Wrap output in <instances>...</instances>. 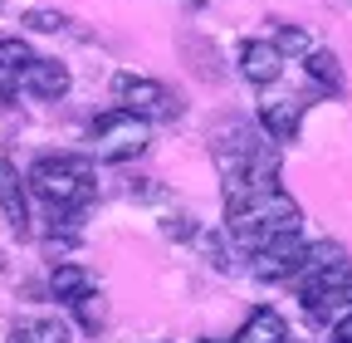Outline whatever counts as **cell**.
<instances>
[{
	"label": "cell",
	"mask_w": 352,
	"mask_h": 343,
	"mask_svg": "<svg viewBox=\"0 0 352 343\" xmlns=\"http://www.w3.org/2000/svg\"><path fill=\"white\" fill-rule=\"evenodd\" d=\"M298 123H303V103H298V98L259 103V127L270 133V143H294V138H298Z\"/></svg>",
	"instance_id": "9"
},
{
	"label": "cell",
	"mask_w": 352,
	"mask_h": 343,
	"mask_svg": "<svg viewBox=\"0 0 352 343\" xmlns=\"http://www.w3.org/2000/svg\"><path fill=\"white\" fill-rule=\"evenodd\" d=\"M113 94H118V108H132V113H142L147 123H166V118H176L182 113V98H176L166 83H157V79H142V74H118L113 79Z\"/></svg>",
	"instance_id": "5"
},
{
	"label": "cell",
	"mask_w": 352,
	"mask_h": 343,
	"mask_svg": "<svg viewBox=\"0 0 352 343\" xmlns=\"http://www.w3.org/2000/svg\"><path fill=\"white\" fill-rule=\"evenodd\" d=\"M298 201L289 196V191H279V187H270V191H254V196H245L240 206H226V226H230V236L254 255V250H264L270 240H279V236H289V231H298Z\"/></svg>",
	"instance_id": "2"
},
{
	"label": "cell",
	"mask_w": 352,
	"mask_h": 343,
	"mask_svg": "<svg viewBox=\"0 0 352 343\" xmlns=\"http://www.w3.org/2000/svg\"><path fill=\"white\" fill-rule=\"evenodd\" d=\"M10 343H69V324L54 314H30L10 329Z\"/></svg>",
	"instance_id": "12"
},
{
	"label": "cell",
	"mask_w": 352,
	"mask_h": 343,
	"mask_svg": "<svg viewBox=\"0 0 352 343\" xmlns=\"http://www.w3.org/2000/svg\"><path fill=\"white\" fill-rule=\"evenodd\" d=\"M25 25L39 30V34H54V30H64V15H59V10H30Z\"/></svg>",
	"instance_id": "16"
},
{
	"label": "cell",
	"mask_w": 352,
	"mask_h": 343,
	"mask_svg": "<svg viewBox=\"0 0 352 343\" xmlns=\"http://www.w3.org/2000/svg\"><path fill=\"white\" fill-rule=\"evenodd\" d=\"M50 294L64 299V304H78V299L98 294V284H94V275H88L83 265H59V270L50 275Z\"/></svg>",
	"instance_id": "13"
},
{
	"label": "cell",
	"mask_w": 352,
	"mask_h": 343,
	"mask_svg": "<svg viewBox=\"0 0 352 343\" xmlns=\"http://www.w3.org/2000/svg\"><path fill=\"white\" fill-rule=\"evenodd\" d=\"M298 299H303L308 319H318V324H338L342 314H352V260L338 255L328 265H308L298 275Z\"/></svg>",
	"instance_id": "3"
},
{
	"label": "cell",
	"mask_w": 352,
	"mask_h": 343,
	"mask_svg": "<svg viewBox=\"0 0 352 343\" xmlns=\"http://www.w3.org/2000/svg\"><path fill=\"white\" fill-rule=\"evenodd\" d=\"M0 211H6V221L15 231L30 226V206H25V182H20V172L10 167V157H0Z\"/></svg>",
	"instance_id": "10"
},
{
	"label": "cell",
	"mask_w": 352,
	"mask_h": 343,
	"mask_svg": "<svg viewBox=\"0 0 352 343\" xmlns=\"http://www.w3.org/2000/svg\"><path fill=\"white\" fill-rule=\"evenodd\" d=\"M20 89L34 94V98H44V103H54V98L69 94V69H64L59 59H34V64L20 74Z\"/></svg>",
	"instance_id": "8"
},
{
	"label": "cell",
	"mask_w": 352,
	"mask_h": 343,
	"mask_svg": "<svg viewBox=\"0 0 352 343\" xmlns=\"http://www.w3.org/2000/svg\"><path fill=\"white\" fill-rule=\"evenodd\" d=\"M34 64V50L25 39H0V98H10L20 89V74Z\"/></svg>",
	"instance_id": "11"
},
{
	"label": "cell",
	"mask_w": 352,
	"mask_h": 343,
	"mask_svg": "<svg viewBox=\"0 0 352 343\" xmlns=\"http://www.w3.org/2000/svg\"><path fill=\"white\" fill-rule=\"evenodd\" d=\"M201 343H210V338H201Z\"/></svg>",
	"instance_id": "19"
},
{
	"label": "cell",
	"mask_w": 352,
	"mask_h": 343,
	"mask_svg": "<svg viewBox=\"0 0 352 343\" xmlns=\"http://www.w3.org/2000/svg\"><path fill=\"white\" fill-rule=\"evenodd\" d=\"M235 343H284V319L274 309H254L245 329L235 333Z\"/></svg>",
	"instance_id": "15"
},
{
	"label": "cell",
	"mask_w": 352,
	"mask_h": 343,
	"mask_svg": "<svg viewBox=\"0 0 352 343\" xmlns=\"http://www.w3.org/2000/svg\"><path fill=\"white\" fill-rule=\"evenodd\" d=\"M274 45H279V50H298V54H308V50H314V45H308V34H303V30H294V25H289V30H279V39H274Z\"/></svg>",
	"instance_id": "17"
},
{
	"label": "cell",
	"mask_w": 352,
	"mask_h": 343,
	"mask_svg": "<svg viewBox=\"0 0 352 343\" xmlns=\"http://www.w3.org/2000/svg\"><path fill=\"white\" fill-rule=\"evenodd\" d=\"M333 343H352V314H342V319L333 324Z\"/></svg>",
	"instance_id": "18"
},
{
	"label": "cell",
	"mask_w": 352,
	"mask_h": 343,
	"mask_svg": "<svg viewBox=\"0 0 352 343\" xmlns=\"http://www.w3.org/2000/svg\"><path fill=\"white\" fill-rule=\"evenodd\" d=\"M308 245L298 231H289V236H279V240H270L264 250H254V275L259 280H298L303 275V265H308Z\"/></svg>",
	"instance_id": "6"
},
{
	"label": "cell",
	"mask_w": 352,
	"mask_h": 343,
	"mask_svg": "<svg viewBox=\"0 0 352 343\" xmlns=\"http://www.w3.org/2000/svg\"><path fill=\"white\" fill-rule=\"evenodd\" d=\"M303 69H308V79H314L318 89H328V94H342V89H347L342 64H338V54H328V50H308Z\"/></svg>",
	"instance_id": "14"
},
{
	"label": "cell",
	"mask_w": 352,
	"mask_h": 343,
	"mask_svg": "<svg viewBox=\"0 0 352 343\" xmlns=\"http://www.w3.org/2000/svg\"><path fill=\"white\" fill-rule=\"evenodd\" d=\"M30 191L54 211V216H78V211L98 196L94 167L74 152H50L30 167Z\"/></svg>",
	"instance_id": "1"
},
{
	"label": "cell",
	"mask_w": 352,
	"mask_h": 343,
	"mask_svg": "<svg viewBox=\"0 0 352 343\" xmlns=\"http://www.w3.org/2000/svg\"><path fill=\"white\" fill-rule=\"evenodd\" d=\"M147 143H152V123L132 108H108L94 118V147L103 162H132L147 152Z\"/></svg>",
	"instance_id": "4"
},
{
	"label": "cell",
	"mask_w": 352,
	"mask_h": 343,
	"mask_svg": "<svg viewBox=\"0 0 352 343\" xmlns=\"http://www.w3.org/2000/svg\"><path fill=\"white\" fill-rule=\"evenodd\" d=\"M240 74L250 79V83H274L279 74H284V50L274 45V39H245L240 45Z\"/></svg>",
	"instance_id": "7"
}]
</instances>
